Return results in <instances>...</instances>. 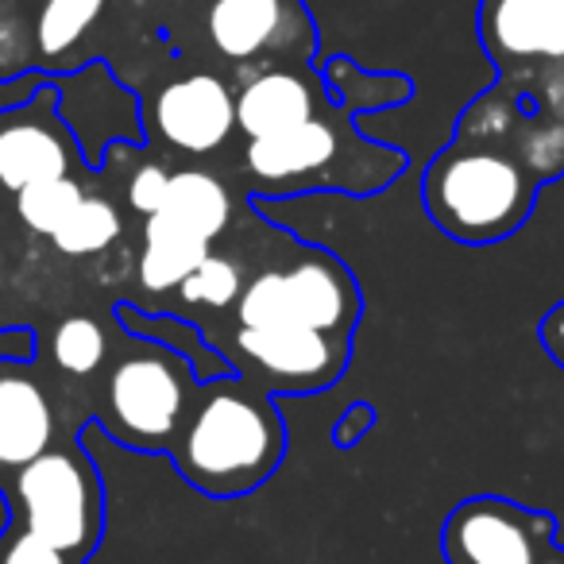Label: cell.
I'll use <instances>...</instances> for the list:
<instances>
[{
  "mask_svg": "<svg viewBox=\"0 0 564 564\" xmlns=\"http://www.w3.org/2000/svg\"><path fill=\"white\" fill-rule=\"evenodd\" d=\"M178 471L209 499L248 495L279 468L286 425L263 391L240 379H220L202 394L174 441Z\"/></svg>",
  "mask_w": 564,
  "mask_h": 564,
  "instance_id": "1",
  "label": "cell"
},
{
  "mask_svg": "<svg viewBox=\"0 0 564 564\" xmlns=\"http://www.w3.org/2000/svg\"><path fill=\"white\" fill-rule=\"evenodd\" d=\"M541 182L507 151L453 140L422 178L430 220L460 243L507 240L530 217Z\"/></svg>",
  "mask_w": 564,
  "mask_h": 564,
  "instance_id": "2",
  "label": "cell"
},
{
  "mask_svg": "<svg viewBox=\"0 0 564 564\" xmlns=\"http://www.w3.org/2000/svg\"><path fill=\"white\" fill-rule=\"evenodd\" d=\"M243 329L267 325H302V329L348 337L360 317V294L345 267L325 251H310L291 267H271L243 282L236 299Z\"/></svg>",
  "mask_w": 564,
  "mask_h": 564,
  "instance_id": "3",
  "label": "cell"
},
{
  "mask_svg": "<svg viewBox=\"0 0 564 564\" xmlns=\"http://www.w3.org/2000/svg\"><path fill=\"white\" fill-rule=\"evenodd\" d=\"M17 502L24 530L86 561L101 541L105 491L94 464L78 448H47L17 468Z\"/></svg>",
  "mask_w": 564,
  "mask_h": 564,
  "instance_id": "4",
  "label": "cell"
},
{
  "mask_svg": "<svg viewBox=\"0 0 564 564\" xmlns=\"http://www.w3.org/2000/svg\"><path fill=\"white\" fill-rule=\"evenodd\" d=\"M189 364L166 348L140 340L109 371L105 414L117 441L132 448H174L189 414Z\"/></svg>",
  "mask_w": 564,
  "mask_h": 564,
  "instance_id": "5",
  "label": "cell"
},
{
  "mask_svg": "<svg viewBox=\"0 0 564 564\" xmlns=\"http://www.w3.org/2000/svg\"><path fill=\"white\" fill-rule=\"evenodd\" d=\"M556 518L502 495L464 499L441 530L448 564H538L553 545Z\"/></svg>",
  "mask_w": 564,
  "mask_h": 564,
  "instance_id": "6",
  "label": "cell"
},
{
  "mask_svg": "<svg viewBox=\"0 0 564 564\" xmlns=\"http://www.w3.org/2000/svg\"><path fill=\"white\" fill-rule=\"evenodd\" d=\"M236 356L256 371L259 383L274 391H322L345 371L348 345L329 333L302 325H267V329L236 333Z\"/></svg>",
  "mask_w": 564,
  "mask_h": 564,
  "instance_id": "7",
  "label": "cell"
},
{
  "mask_svg": "<svg viewBox=\"0 0 564 564\" xmlns=\"http://www.w3.org/2000/svg\"><path fill=\"white\" fill-rule=\"evenodd\" d=\"M58 89L43 86L32 101L0 112V186L28 189L35 182L63 178L82 155L70 132L55 120Z\"/></svg>",
  "mask_w": 564,
  "mask_h": 564,
  "instance_id": "8",
  "label": "cell"
},
{
  "mask_svg": "<svg viewBox=\"0 0 564 564\" xmlns=\"http://www.w3.org/2000/svg\"><path fill=\"white\" fill-rule=\"evenodd\" d=\"M479 43L499 74L564 58V0H479Z\"/></svg>",
  "mask_w": 564,
  "mask_h": 564,
  "instance_id": "9",
  "label": "cell"
},
{
  "mask_svg": "<svg viewBox=\"0 0 564 564\" xmlns=\"http://www.w3.org/2000/svg\"><path fill=\"white\" fill-rule=\"evenodd\" d=\"M155 128L189 155H209L236 132V97L217 74H186L159 89Z\"/></svg>",
  "mask_w": 564,
  "mask_h": 564,
  "instance_id": "10",
  "label": "cell"
},
{
  "mask_svg": "<svg viewBox=\"0 0 564 564\" xmlns=\"http://www.w3.org/2000/svg\"><path fill=\"white\" fill-rule=\"evenodd\" d=\"M340 140L325 120H306L299 128L286 132L263 135V140H248V155L243 166L259 186H274L291 194L294 186L317 178L322 171H329L337 163Z\"/></svg>",
  "mask_w": 564,
  "mask_h": 564,
  "instance_id": "11",
  "label": "cell"
},
{
  "mask_svg": "<svg viewBox=\"0 0 564 564\" xmlns=\"http://www.w3.org/2000/svg\"><path fill=\"white\" fill-rule=\"evenodd\" d=\"M58 109H63L66 132L74 135V143L86 140V132H97V120H101V140H132L140 143V105H135L132 89H124L112 78L105 66H86L78 70L63 89H58ZM97 140V151H101Z\"/></svg>",
  "mask_w": 564,
  "mask_h": 564,
  "instance_id": "12",
  "label": "cell"
},
{
  "mask_svg": "<svg viewBox=\"0 0 564 564\" xmlns=\"http://www.w3.org/2000/svg\"><path fill=\"white\" fill-rule=\"evenodd\" d=\"M314 120V89L294 70H263L236 94V128L248 140L286 132Z\"/></svg>",
  "mask_w": 564,
  "mask_h": 564,
  "instance_id": "13",
  "label": "cell"
},
{
  "mask_svg": "<svg viewBox=\"0 0 564 564\" xmlns=\"http://www.w3.org/2000/svg\"><path fill=\"white\" fill-rule=\"evenodd\" d=\"M55 441L47 394L28 376H0V468H24Z\"/></svg>",
  "mask_w": 564,
  "mask_h": 564,
  "instance_id": "14",
  "label": "cell"
},
{
  "mask_svg": "<svg viewBox=\"0 0 564 564\" xmlns=\"http://www.w3.org/2000/svg\"><path fill=\"white\" fill-rule=\"evenodd\" d=\"M117 325L124 333H132L135 340H151V345L166 348L178 360L189 364V376L202 379V383H220V379H236L240 371L225 360L220 352H213L205 345V337L197 333V325H189L186 317L174 314H143V310L120 302L117 306Z\"/></svg>",
  "mask_w": 564,
  "mask_h": 564,
  "instance_id": "15",
  "label": "cell"
},
{
  "mask_svg": "<svg viewBox=\"0 0 564 564\" xmlns=\"http://www.w3.org/2000/svg\"><path fill=\"white\" fill-rule=\"evenodd\" d=\"M286 24L282 0H213L209 9V43L232 63L256 58L274 47Z\"/></svg>",
  "mask_w": 564,
  "mask_h": 564,
  "instance_id": "16",
  "label": "cell"
},
{
  "mask_svg": "<svg viewBox=\"0 0 564 564\" xmlns=\"http://www.w3.org/2000/svg\"><path fill=\"white\" fill-rule=\"evenodd\" d=\"M205 256H209V240L186 232V228L159 217V213L143 220V251H140L143 291H151V294L178 291L182 279H186Z\"/></svg>",
  "mask_w": 564,
  "mask_h": 564,
  "instance_id": "17",
  "label": "cell"
},
{
  "mask_svg": "<svg viewBox=\"0 0 564 564\" xmlns=\"http://www.w3.org/2000/svg\"><path fill=\"white\" fill-rule=\"evenodd\" d=\"M159 217L174 220L186 232L202 236V240H217L232 220V197H228L225 182H217L205 171H178L171 174L163 209Z\"/></svg>",
  "mask_w": 564,
  "mask_h": 564,
  "instance_id": "18",
  "label": "cell"
},
{
  "mask_svg": "<svg viewBox=\"0 0 564 564\" xmlns=\"http://www.w3.org/2000/svg\"><path fill=\"white\" fill-rule=\"evenodd\" d=\"M507 155H514L518 163L530 171L533 182H549L556 174H564V124L549 120L533 109H522L514 132L502 143Z\"/></svg>",
  "mask_w": 564,
  "mask_h": 564,
  "instance_id": "19",
  "label": "cell"
},
{
  "mask_svg": "<svg viewBox=\"0 0 564 564\" xmlns=\"http://www.w3.org/2000/svg\"><path fill=\"white\" fill-rule=\"evenodd\" d=\"M105 0H43L40 17H35V47L43 63H55L66 51L82 43L97 17H101Z\"/></svg>",
  "mask_w": 564,
  "mask_h": 564,
  "instance_id": "20",
  "label": "cell"
},
{
  "mask_svg": "<svg viewBox=\"0 0 564 564\" xmlns=\"http://www.w3.org/2000/svg\"><path fill=\"white\" fill-rule=\"evenodd\" d=\"M120 236V213L109 197H82L78 209L66 217V225L58 228L51 240L63 256H94V251H105L112 240Z\"/></svg>",
  "mask_w": 564,
  "mask_h": 564,
  "instance_id": "21",
  "label": "cell"
},
{
  "mask_svg": "<svg viewBox=\"0 0 564 564\" xmlns=\"http://www.w3.org/2000/svg\"><path fill=\"white\" fill-rule=\"evenodd\" d=\"M82 197H86V186H82L74 174H63V178H47V182H35V186L20 189L17 213L32 232L55 236L58 228L66 225V217L78 209Z\"/></svg>",
  "mask_w": 564,
  "mask_h": 564,
  "instance_id": "22",
  "label": "cell"
},
{
  "mask_svg": "<svg viewBox=\"0 0 564 564\" xmlns=\"http://www.w3.org/2000/svg\"><path fill=\"white\" fill-rule=\"evenodd\" d=\"M105 352H109L105 329L86 314L66 317L51 333V356H55V364L66 376H94L105 364Z\"/></svg>",
  "mask_w": 564,
  "mask_h": 564,
  "instance_id": "23",
  "label": "cell"
},
{
  "mask_svg": "<svg viewBox=\"0 0 564 564\" xmlns=\"http://www.w3.org/2000/svg\"><path fill=\"white\" fill-rule=\"evenodd\" d=\"M243 291V274L232 259L225 256H205L194 271L182 279L178 286V299L189 302V306H213V310H225L240 299Z\"/></svg>",
  "mask_w": 564,
  "mask_h": 564,
  "instance_id": "24",
  "label": "cell"
},
{
  "mask_svg": "<svg viewBox=\"0 0 564 564\" xmlns=\"http://www.w3.org/2000/svg\"><path fill=\"white\" fill-rule=\"evenodd\" d=\"M35 55V24L20 9V0H0V82L24 78Z\"/></svg>",
  "mask_w": 564,
  "mask_h": 564,
  "instance_id": "25",
  "label": "cell"
},
{
  "mask_svg": "<svg viewBox=\"0 0 564 564\" xmlns=\"http://www.w3.org/2000/svg\"><path fill=\"white\" fill-rule=\"evenodd\" d=\"M499 78L514 82V89L522 94V105L549 120L564 124V58L541 63L525 74H499Z\"/></svg>",
  "mask_w": 564,
  "mask_h": 564,
  "instance_id": "26",
  "label": "cell"
},
{
  "mask_svg": "<svg viewBox=\"0 0 564 564\" xmlns=\"http://www.w3.org/2000/svg\"><path fill=\"white\" fill-rule=\"evenodd\" d=\"M0 564H86V561L47 545V541L35 538L24 525H12V530L0 533Z\"/></svg>",
  "mask_w": 564,
  "mask_h": 564,
  "instance_id": "27",
  "label": "cell"
},
{
  "mask_svg": "<svg viewBox=\"0 0 564 564\" xmlns=\"http://www.w3.org/2000/svg\"><path fill=\"white\" fill-rule=\"evenodd\" d=\"M166 186H171V171H163L159 163H143L140 171L132 174V182H128V202H132V209L143 213V217H155V213L163 209Z\"/></svg>",
  "mask_w": 564,
  "mask_h": 564,
  "instance_id": "28",
  "label": "cell"
},
{
  "mask_svg": "<svg viewBox=\"0 0 564 564\" xmlns=\"http://www.w3.org/2000/svg\"><path fill=\"white\" fill-rule=\"evenodd\" d=\"M371 425H376V410H371L368 402H356V406L337 422V430H333V441H337L340 448H352L360 437H368Z\"/></svg>",
  "mask_w": 564,
  "mask_h": 564,
  "instance_id": "29",
  "label": "cell"
},
{
  "mask_svg": "<svg viewBox=\"0 0 564 564\" xmlns=\"http://www.w3.org/2000/svg\"><path fill=\"white\" fill-rule=\"evenodd\" d=\"M541 345H545V352L553 356V364L564 368V302H556V306L545 314V322H541Z\"/></svg>",
  "mask_w": 564,
  "mask_h": 564,
  "instance_id": "30",
  "label": "cell"
},
{
  "mask_svg": "<svg viewBox=\"0 0 564 564\" xmlns=\"http://www.w3.org/2000/svg\"><path fill=\"white\" fill-rule=\"evenodd\" d=\"M47 86V82L32 78V74H24V78H12V82H0V112L4 109H17V105L32 101L40 89Z\"/></svg>",
  "mask_w": 564,
  "mask_h": 564,
  "instance_id": "31",
  "label": "cell"
},
{
  "mask_svg": "<svg viewBox=\"0 0 564 564\" xmlns=\"http://www.w3.org/2000/svg\"><path fill=\"white\" fill-rule=\"evenodd\" d=\"M32 356H35V333L32 329L0 333V360H32Z\"/></svg>",
  "mask_w": 564,
  "mask_h": 564,
  "instance_id": "32",
  "label": "cell"
},
{
  "mask_svg": "<svg viewBox=\"0 0 564 564\" xmlns=\"http://www.w3.org/2000/svg\"><path fill=\"white\" fill-rule=\"evenodd\" d=\"M538 564H564V549L561 545H549L545 553H541Z\"/></svg>",
  "mask_w": 564,
  "mask_h": 564,
  "instance_id": "33",
  "label": "cell"
},
{
  "mask_svg": "<svg viewBox=\"0 0 564 564\" xmlns=\"http://www.w3.org/2000/svg\"><path fill=\"white\" fill-rule=\"evenodd\" d=\"M0 267H4V263H0Z\"/></svg>",
  "mask_w": 564,
  "mask_h": 564,
  "instance_id": "34",
  "label": "cell"
}]
</instances>
